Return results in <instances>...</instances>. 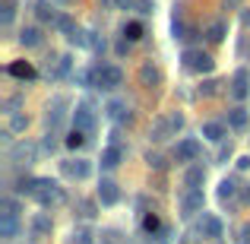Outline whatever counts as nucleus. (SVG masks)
I'll use <instances>...</instances> for the list:
<instances>
[{"label":"nucleus","mask_w":250,"mask_h":244,"mask_svg":"<svg viewBox=\"0 0 250 244\" xmlns=\"http://www.w3.org/2000/svg\"><path fill=\"white\" fill-rule=\"evenodd\" d=\"M206 38L209 42H222V38H225V22H212L206 29Z\"/></svg>","instance_id":"22"},{"label":"nucleus","mask_w":250,"mask_h":244,"mask_svg":"<svg viewBox=\"0 0 250 244\" xmlns=\"http://www.w3.org/2000/svg\"><path fill=\"white\" fill-rule=\"evenodd\" d=\"M19 232V219H0V235L3 238H13Z\"/></svg>","instance_id":"21"},{"label":"nucleus","mask_w":250,"mask_h":244,"mask_svg":"<svg viewBox=\"0 0 250 244\" xmlns=\"http://www.w3.org/2000/svg\"><path fill=\"white\" fill-rule=\"evenodd\" d=\"M83 143H85V136L80 133V130H73V133H70V136H67V146H70V149H80V146H83Z\"/></svg>","instance_id":"29"},{"label":"nucleus","mask_w":250,"mask_h":244,"mask_svg":"<svg viewBox=\"0 0 250 244\" xmlns=\"http://www.w3.org/2000/svg\"><path fill=\"white\" fill-rule=\"evenodd\" d=\"M10 76H16V80H35V67L25 61H16V64H10Z\"/></svg>","instance_id":"11"},{"label":"nucleus","mask_w":250,"mask_h":244,"mask_svg":"<svg viewBox=\"0 0 250 244\" xmlns=\"http://www.w3.org/2000/svg\"><path fill=\"white\" fill-rule=\"evenodd\" d=\"M124 35H127V42H140V38H143V25L140 22H130L127 29H124Z\"/></svg>","instance_id":"25"},{"label":"nucleus","mask_w":250,"mask_h":244,"mask_svg":"<svg viewBox=\"0 0 250 244\" xmlns=\"http://www.w3.org/2000/svg\"><path fill=\"white\" fill-rule=\"evenodd\" d=\"M196 155H200V143H196V140L177 143V149H174V159H177V162H193Z\"/></svg>","instance_id":"7"},{"label":"nucleus","mask_w":250,"mask_h":244,"mask_svg":"<svg viewBox=\"0 0 250 244\" xmlns=\"http://www.w3.org/2000/svg\"><path fill=\"white\" fill-rule=\"evenodd\" d=\"M231 92H234V98H247V92H250V76H247V70H238V73H234Z\"/></svg>","instance_id":"9"},{"label":"nucleus","mask_w":250,"mask_h":244,"mask_svg":"<svg viewBox=\"0 0 250 244\" xmlns=\"http://www.w3.org/2000/svg\"><path fill=\"white\" fill-rule=\"evenodd\" d=\"M13 13H16V3H13V0H6V3H3V10H0V22H10V19H13Z\"/></svg>","instance_id":"28"},{"label":"nucleus","mask_w":250,"mask_h":244,"mask_svg":"<svg viewBox=\"0 0 250 244\" xmlns=\"http://www.w3.org/2000/svg\"><path fill=\"white\" fill-rule=\"evenodd\" d=\"M168 127H171V124L159 121V124H155V136H152V140H165V136H168Z\"/></svg>","instance_id":"30"},{"label":"nucleus","mask_w":250,"mask_h":244,"mask_svg":"<svg viewBox=\"0 0 250 244\" xmlns=\"http://www.w3.org/2000/svg\"><path fill=\"white\" fill-rule=\"evenodd\" d=\"M241 22H244V25H250V10H244V13H241Z\"/></svg>","instance_id":"38"},{"label":"nucleus","mask_w":250,"mask_h":244,"mask_svg":"<svg viewBox=\"0 0 250 244\" xmlns=\"http://www.w3.org/2000/svg\"><path fill=\"white\" fill-rule=\"evenodd\" d=\"M234 194H238V184H234V181H222L219 184V197H222V200H231Z\"/></svg>","instance_id":"23"},{"label":"nucleus","mask_w":250,"mask_h":244,"mask_svg":"<svg viewBox=\"0 0 250 244\" xmlns=\"http://www.w3.org/2000/svg\"><path fill=\"white\" fill-rule=\"evenodd\" d=\"M140 83H143V86H155V83H162L159 67H152V64H143V67H140Z\"/></svg>","instance_id":"12"},{"label":"nucleus","mask_w":250,"mask_h":244,"mask_svg":"<svg viewBox=\"0 0 250 244\" xmlns=\"http://www.w3.org/2000/svg\"><path fill=\"white\" fill-rule=\"evenodd\" d=\"M63 175H67V177H76V181H83V177L92 175V165L85 162V159H70V162H63Z\"/></svg>","instance_id":"6"},{"label":"nucleus","mask_w":250,"mask_h":244,"mask_svg":"<svg viewBox=\"0 0 250 244\" xmlns=\"http://www.w3.org/2000/svg\"><path fill=\"white\" fill-rule=\"evenodd\" d=\"M13 159H16V162H25V165H29L32 159H35V149H32L29 143H16V146H13Z\"/></svg>","instance_id":"18"},{"label":"nucleus","mask_w":250,"mask_h":244,"mask_svg":"<svg viewBox=\"0 0 250 244\" xmlns=\"http://www.w3.org/2000/svg\"><path fill=\"white\" fill-rule=\"evenodd\" d=\"M57 29H61V32H70V35H73V32H76V25H73V19H70V16H57Z\"/></svg>","instance_id":"27"},{"label":"nucleus","mask_w":250,"mask_h":244,"mask_svg":"<svg viewBox=\"0 0 250 244\" xmlns=\"http://www.w3.org/2000/svg\"><path fill=\"white\" fill-rule=\"evenodd\" d=\"M146 162H149V168H165V159H162V155H152V153H149Z\"/></svg>","instance_id":"32"},{"label":"nucleus","mask_w":250,"mask_h":244,"mask_svg":"<svg viewBox=\"0 0 250 244\" xmlns=\"http://www.w3.org/2000/svg\"><path fill=\"white\" fill-rule=\"evenodd\" d=\"M241 241H244V244L250 241V225H244V228H241Z\"/></svg>","instance_id":"37"},{"label":"nucleus","mask_w":250,"mask_h":244,"mask_svg":"<svg viewBox=\"0 0 250 244\" xmlns=\"http://www.w3.org/2000/svg\"><path fill=\"white\" fill-rule=\"evenodd\" d=\"M203 136L212 140V143H222V140H225V127L215 124V121H209V124H203Z\"/></svg>","instance_id":"14"},{"label":"nucleus","mask_w":250,"mask_h":244,"mask_svg":"<svg viewBox=\"0 0 250 244\" xmlns=\"http://www.w3.org/2000/svg\"><path fill=\"white\" fill-rule=\"evenodd\" d=\"M32 197H35L42 206H51V203H61V200H63V190L57 187L54 181H48V177H38L35 194H32Z\"/></svg>","instance_id":"1"},{"label":"nucleus","mask_w":250,"mask_h":244,"mask_svg":"<svg viewBox=\"0 0 250 244\" xmlns=\"http://www.w3.org/2000/svg\"><path fill=\"white\" fill-rule=\"evenodd\" d=\"M225 6H241V0H228V3Z\"/></svg>","instance_id":"39"},{"label":"nucleus","mask_w":250,"mask_h":244,"mask_svg":"<svg viewBox=\"0 0 250 244\" xmlns=\"http://www.w3.org/2000/svg\"><path fill=\"white\" fill-rule=\"evenodd\" d=\"M124 83V73L117 67H98L95 70V86L98 89H117Z\"/></svg>","instance_id":"2"},{"label":"nucleus","mask_w":250,"mask_h":244,"mask_svg":"<svg viewBox=\"0 0 250 244\" xmlns=\"http://www.w3.org/2000/svg\"><path fill=\"white\" fill-rule=\"evenodd\" d=\"M121 149H117V146H108V149H104V153H102V168H117V165H121Z\"/></svg>","instance_id":"16"},{"label":"nucleus","mask_w":250,"mask_h":244,"mask_svg":"<svg viewBox=\"0 0 250 244\" xmlns=\"http://www.w3.org/2000/svg\"><path fill=\"white\" fill-rule=\"evenodd\" d=\"M83 216H85V219H92V216H95V206H92V203H85V200H83Z\"/></svg>","instance_id":"35"},{"label":"nucleus","mask_w":250,"mask_h":244,"mask_svg":"<svg viewBox=\"0 0 250 244\" xmlns=\"http://www.w3.org/2000/svg\"><path fill=\"white\" fill-rule=\"evenodd\" d=\"M200 232L206 235V238H222V219H215V216H206V219L200 222Z\"/></svg>","instance_id":"10"},{"label":"nucleus","mask_w":250,"mask_h":244,"mask_svg":"<svg viewBox=\"0 0 250 244\" xmlns=\"http://www.w3.org/2000/svg\"><path fill=\"white\" fill-rule=\"evenodd\" d=\"M70 73V57H61V64H57V76Z\"/></svg>","instance_id":"33"},{"label":"nucleus","mask_w":250,"mask_h":244,"mask_svg":"<svg viewBox=\"0 0 250 244\" xmlns=\"http://www.w3.org/2000/svg\"><path fill=\"white\" fill-rule=\"evenodd\" d=\"M32 228H35V235H48L51 232V219L44 213H38L35 219H32Z\"/></svg>","instance_id":"20"},{"label":"nucleus","mask_w":250,"mask_h":244,"mask_svg":"<svg viewBox=\"0 0 250 244\" xmlns=\"http://www.w3.org/2000/svg\"><path fill=\"white\" fill-rule=\"evenodd\" d=\"M19 44H22V48H38V44H42V32L38 29H22L19 32Z\"/></svg>","instance_id":"13"},{"label":"nucleus","mask_w":250,"mask_h":244,"mask_svg":"<svg viewBox=\"0 0 250 244\" xmlns=\"http://www.w3.org/2000/svg\"><path fill=\"white\" fill-rule=\"evenodd\" d=\"M25 124H29V121H25V117H13V130H22Z\"/></svg>","instance_id":"36"},{"label":"nucleus","mask_w":250,"mask_h":244,"mask_svg":"<svg viewBox=\"0 0 250 244\" xmlns=\"http://www.w3.org/2000/svg\"><path fill=\"white\" fill-rule=\"evenodd\" d=\"M168 124H171V130H181V127H184V117H181V114H171Z\"/></svg>","instance_id":"34"},{"label":"nucleus","mask_w":250,"mask_h":244,"mask_svg":"<svg viewBox=\"0 0 250 244\" xmlns=\"http://www.w3.org/2000/svg\"><path fill=\"white\" fill-rule=\"evenodd\" d=\"M73 124H76V130H80V133H89V130L95 127V111H92L89 105H76Z\"/></svg>","instance_id":"3"},{"label":"nucleus","mask_w":250,"mask_h":244,"mask_svg":"<svg viewBox=\"0 0 250 244\" xmlns=\"http://www.w3.org/2000/svg\"><path fill=\"white\" fill-rule=\"evenodd\" d=\"M203 177H206V171H203L200 165H193V168H187V175H184V181H187V187H190V190H200Z\"/></svg>","instance_id":"15"},{"label":"nucleus","mask_w":250,"mask_h":244,"mask_svg":"<svg viewBox=\"0 0 250 244\" xmlns=\"http://www.w3.org/2000/svg\"><path fill=\"white\" fill-rule=\"evenodd\" d=\"M98 200L104 203V206H114L117 200H121V190H117L114 181H102L98 184Z\"/></svg>","instance_id":"8"},{"label":"nucleus","mask_w":250,"mask_h":244,"mask_svg":"<svg viewBox=\"0 0 250 244\" xmlns=\"http://www.w3.org/2000/svg\"><path fill=\"white\" fill-rule=\"evenodd\" d=\"M184 61H187L190 70H200V73H209V70H212V57L203 54V51H184Z\"/></svg>","instance_id":"4"},{"label":"nucleus","mask_w":250,"mask_h":244,"mask_svg":"<svg viewBox=\"0 0 250 244\" xmlns=\"http://www.w3.org/2000/svg\"><path fill=\"white\" fill-rule=\"evenodd\" d=\"M203 203H206L203 190H187V194H184V200H181V209H184V216H196V213L203 209Z\"/></svg>","instance_id":"5"},{"label":"nucleus","mask_w":250,"mask_h":244,"mask_svg":"<svg viewBox=\"0 0 250 244\" xmlns=\"http://www.w3.org/2000/svg\"><path fill=\"white\" fill-rule=\"evenodd\" d=\"M35 13H38V19H42V22H51L54 25L57 22V13H54V6L48 3V0H38V6H35Z\"/></svg>","instance_id":"17"},{"label":"nucleus","mask_w":250,"mask_h":244,"mask_svg":"<svg viewBox=\"0 0 250 244\" xmlns=\"http://www.w3.org/2000/svg\"><path fill=\"white\" fill-rule=\"evenodd\" d=\"M228 124H231L234 130H244V127H247V111H244V108H231V114H228Z\"/></svg>","instance_id":"19"},{"label":"nucleus","mask_w":250,"mask_h":244,"mask_svg":"<svg viewBox=\"0 0 250 244\" xmlns=\"http://www.w3.org/2000/svg\"><path fill=\"white\" fill-rule=\"evenodd\" d=\"M244 200H247V203H250V190H244Z\"/></svg>","instance_id":"40"},{"label":"nucleus","mask_w":250,"mask_h":244,"mask_svg":"<svg viewBox=\"0 0 250 244\" xmlns=\"http://www.w3.org/2000/svg\"><path fill=\"white\" fill-rule=\"evenodd\" d=\"M70 244H92V232H89V228H76L73 238H70Z\"/></svg>","instance_id":"26"},{"label":"nucleus","mask_w":250,"mask_h":244,"mask_svg":"<svg viewBox=\"0 0 250 244\" xmlns=\"http://www.w3.org/2000/svg\"><path fill=\"white\" fill-rule=\"evenodd\" d=\"M0 206H3V213H0V219H19V206H16L13 200H3Z\"/></svg>","instance_id":"24"},{"label":"nucleus","mask_w":250,"mask_h":244,"mask_svg":"<svg viewBox=\"0 0 250 244\" xmlns=\"http://www.w3.org/2000/svg\"><path fill=\"white\" fill-rule=\"evenodd\" d=\"M143 228H146V232H155V228H159V216H146V219H143Z\"/></svg>","instance_id":"31"}]
</instances>
